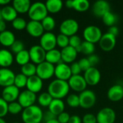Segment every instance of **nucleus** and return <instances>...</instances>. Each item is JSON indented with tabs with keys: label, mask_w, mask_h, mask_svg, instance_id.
Here are the masks:
<instances>
[{
	"label": "nucleus",
	"mask_w": 123,
	"mask_h": 123,
	"mask_svg": "<svg viewBox=\"0 0 123 123\" xmlns=\"http://www.w3.org/2000/svg\"><path fill=\"white\" fill-rule=\"evenodd\" d=\"M70 87L68 81L59 79L52 81L48 87V92L53 99H63L68 96Z\"/></svg>",
	"instance_id": "f257e3e1"
},
{
	"label": "nucleus",
	"mask_w": 123,
	"mask_h": 123,
	"mask_svg": "<svg viewBox=\"0 0 123 123\" xmlns=\"http://www.w3.org/2000/svg\"><path fill=\"white\" fill-rule=\"evenodd\" d=\"M43 116L41 108L35 105L24 109L22 113V119L25 123H40Z\"/></svg>",
	"instance_id": "f03ea898"
},
{
	"label": "nucleus",
	"mask_w": 123,
	"mask_h": 123,
	"mask_svg": "<svg viewBox=\"0 0 123 123\" xmlns=\"http://www.w3.org/2000/svg\"><path fill=\"white\" fill-rule=\"evenodd\" d=\"M48 13L45 4L40 1L32 4L28 11V15L31 20L37 22H41L45 19L48 16Z\"/></svg>",
	"instance_id": "7ed1b4c3"
},
{
	"label": "nucleus",
	"mask_w": 123,
	"mask_h": 123,
	"mask_svg": "<svg viewBox=\"0 0 123 123\" xmlns=\"http://www.w3.org/2000/svg\"><path fill=\"white\" fill-rule=\"evenodd\" d=\"M102 35L103 34L99 27L95 25H89L86 27L83 31L84 40L93 44L99 43Z\"/></svg>",
	"instance_id": "20e7f679"
},
{
	"label": "nucleus",
	"mask_w": 123,
	"mask_h": 123,
	"mask_svg": "<svg viewBox=\"0 0 123 123\" xmlns=\"http://www.w3.org/2000/svg\"><path fill=\"white\" fill-rule=\"evenodd\" d=\"M79 29V23L74 19H66L63 20L60 25L61 33L68 36V37L76 35Z\"/></svg>",
	"instance_id": "39448f33"
},
{
	"label": "nucleus",
	"mask_w": 123,
	"mask_h": 123,
	"mask_svg": "<svg viewBox=\"0 0 123 123\" xmlns=\"http://www.w3.org/2000/svg\"><path fill=\"white\" fill-rule=\"evenodd\" d=\"M80 107L83 109H90L93 107L97 101V97L95 93L90 89H86L81 92L79 95Z\"/></svg>",
	"instance_id": "423d86ee"
},
{
	"label": "nucleus",
	"mask_w": 123,
	"mask_h": 123,
	"mask_svg": "<svg viewBox=\"0 0 123 123\" xmlns=\"http://www.w3.org/2000/svg\"><path fill=\"white\" fill-rule=\"evenodd\" d=\"M55 66L54 65L44 61L38 65H37L36 75L42 80H48L54 76Z\"/></svg>",
	"instance_id": "0eeeda50"
},
{
	"label": "nucleus",
	"mask_w": 123,
	"mask_h": 123,
	"mask_svg": "<svg viewBox=\"0 0 123 123\" xmlns=\"http://www.w3.org/2000/svg\"><path fill=\"white\" fill-rule=\"evenodd\" d=\"M96 116L97 123H115L116 120V113L110 107L102 108Z\"/></svg>",
	"instance_id": "6e6552de"
},
{
	"label": "nucleus",
	"mask_w": 123,
	"mask_h": 123,
	"mask_svg": "<svg viewBox=\"0 0 123 123\" xmlns=\"http://www.w3.org/2000/svg\"><path fill=\"white\" fill-rule=\"evenodd\" d=\"M30 58L34 64H40L45 61L46 51L40 45H35L30 48L29 50Z\"/></svg>",
	"instance_id": "1a4fd4ad"
},
{
	"label": "nucleus",
	"mask_w": 123,
	"mask_h": 123,
	"mask_svg": "<svg viewBox=\"0 0 123 123\" xmlns=\"http://www.w3.org/2000/svg\"><path fill=\"white\" fill-rule=\"evenodd\" d=\"M68 84L69 85L70 89L76 92H82L86 89L87 84L81 75H76L71 76V77L68 81Z\"/></svg>",
	"instance_id": "9d476101"
},
{
	"label": "nucleus",
	"mask_w": 123,
	"mask_h": 123,
	"mask_svg": "<svg viewBox=\"0 0 123 123\" xmlns=\"http://www.w3.org/2000/svg\"><path fill=\"white\" fill-rule=\"evenodd\" d=\"M40 45L47 52L55 49L57 45L56 36L53 32H44V34L40 37Z\"/></svg>",
	"instance_id": "9b49d317"
},
{
	"label": "nucleus",
	"mask_w": 123,
	"mask_h": 123,
	"mask_svg": "<svg viewBox=\"0 0 123 123\" xmlns=\"http://www.w3.org/2000/svg\"><path fill=\"white\" fill-rule=\"evenodd\" d=\"M92 11L95 17L102 18L105 14L111 11V6L108 1L105 0H99L93 4Z\"/></svg>",
	"instance_id": "f8f14e48"
},
{
	"label": "nucleus",
	"mask_w": 123,
	"mask_h": 123,
	"mask_svg": "<svg viewBox=\"0 0 123 123\" xmlns=\"http://www.w3.org/2000/svg\"><path fill=\"white\" fill-rule=\"evenodd\" d=\"M54 76L56 77V79L68 81L72 76L70 66L63 62L57 64L55 66Z\"/></svg>",
	"instance_id": "ddd939ff"
},
{
	"label": "nucleus",
	"mask_w": 123,
	"mask_h": 123,
	"mask_svg": "<svg viewBox=\"0 0 123 123\" xmlns=\"http://www.w3.org/2000/svg\"><path fill=\"white\" fill-rule=\"evenodd\" d=\"M87 85L96 86L101 80V73L96 67H91L86 71L83 75Z\"/></svg>",
	"instance_id": "4468645a"
},
{
	"label": "nucleus",
	"mask_w": 123,
	"mask_h": 123,
	"mask_svg": "<svg viewBox=\"0 0 123 123\" xmlns=\"http://www.w3.org/2000/svg\"><path fill=\"white\" fill-rule=\"evenodd\" d=\"M36 99V94L31 92L30 91L27 89L19 94L17 102L22 106V108L25 109L27 107L34 105Z\"/></svg>",
	"instance_id": "2eb2a0df"
},
{
	"label": "nucleus",
	"mask_w": 123,
	"mask_h": 123,
	"mask_svg": "<svg viewBox=\"0 0 123 123\" xmlns=\"http://www.w3.org/2000/svg\"><path fill=\"white\" fill-rule=\"evenodd\" d=\"M116 43V37L110 34L109 32H106L102 35L99 44L102 50L105 52H110L115 48Z\"/></svg>",
	"instance_id": "dca6fc26"
},
{
	"label": "nucleus",
	"mask_w": 123,
	"mask_h": 123,
	"mask_svg": "<svg viewBox=\"0 0 123 123\" xmlns=\"http://www.w3.org/2000/svg\"><path fill=\"white\" fill-rule=\"evenodd\" d=\"M19 94V89L13 84L4 88L1 94V98L7 103H11L16 102V100L18 99Z\"/></svg>",
	"instance_id": "f3484780"
},
{
	"label": "nucleus",
	"mask_w": 123,
	"mask_h": 123,
	"mask_svg": "<svg viewBox=\"0 0 123 123\" xmlns=\"http://www.w3.org/2000/svg\"><path fill=\"white\" fill-rule=\"evenodd\" d=\"M15 78L14 73L9 69L1 68H0V86L4 87L14 84Z\"/></svg>",
	"instance_id": "a211bd4d"
},
{
	"label": "nucleus",
	"mask_w": 123,
	"mask_h": 123,
	"mask_svg": "<svg viewBox=\"0 0 123 123\" xmlns=\"http://www.w3.org/2000/svg\"><path fill=\"white\" fill-rule=\"evenodd\" d=\"M26 30L28 34L33 37H40L44 34V29L41 22L30 20L27 24Z\"/></svg>",
	"instance_id": "6ab92c4d"
},
{
	"label": "nucleus",
	"mask_w": 123,
	"mask_h": 123,
	"mask_svg": "<svg viewBox=\"0 0 123 123\" xmlns=\"http://www.w3.org/2000/svg\"><path fill=\"white\" fill-rule=\"evenodd\" d=\"M61 53L62 61L66 64L75 62V60L76 59L78 55V52L76 51V50L70 45L67 46L65 48H63L61 50Z\"/></svg>",
	"instance_id": "aec40b11"
},
{
	"label": "nucleus",
	"mask_w": 123,
	"mask_h": 123,
	"mask_svg": "<svg viewBox=\"0 0 123 123\" xmlns=\"http://www.w3.org/2000/svg\"><path fill=\"white\" fill-rule=\"evenodd\" d=\"M107 98L113 102L122 100L123 99V86L120 84L112 86L107 91Z\"/></svg>",
	"instance_id": "412c9836"
},
{
	"label": "nucleus",
	"mask_w": 123,
	"mask_h": 123,
	"mask_svg": "<svg viewBox=\"0 0 123 123\" xmlns=\"http://www.w3.org/2000/svg\"><path fill=\"white\" fill-rule=\"evenodd\" d=\"M43 80L40 79L37 75L29 77L27 79L26 87L27 90L30 91L31 92H33L35 94L40 92L43 88Z\"/></svg>",
	"instance_id": "4be33fe9"
},
{
	"label": "nucleus",
	"mask_w": 123,
	"mask_h": 123,
	"mask_svg": "<svg viewBox=\"0 0 123 123\" xmlns=\"http://www.w3.org/2000/svg\"><path fill=\"white\" fill-rule=\"evenodd\" d=\"M14 58L12 53L6 49L0 50V66L1 68H8L13 63Z\"/></svg>",
	"instance_id": "5701e85b"
},
{
	"label": "nucleus",
	"mask_w": 123,
	"mask_h": 123,
	"mask_svg": "<svg viewBox=\"0 0 123 123\" xmlns=\"http://www.w3.org/2000/svg\"><path fill=\"white\" fill-rule=\"evenodd\" d=\"M65 104L62 99H53L48 107V110L51 112L56 117L64 112Z\"/></svg>",
	"instance_id": "b1692460"
},
{
	"label": "nucleus",
	"mask_w": 123,
	"mask_h": 123,
	"mask_svg": "<svg viewBox=\"0 0 123 123\" xmlns=\"http://www.w3.org/2000/svg\"><path fill=\"white\" fill-rule=\"evenodd\" d=\"M31 6L30 0H14L12 6L14 8L17 13L25 14L28 12Z\"/></svg>",
	"instance_id": "393cba45"
},
{
	"label": "nucleus",
	"mask_w": 123,
	"mask_h": 123,
	"mask_svg": "<svg viewBox=\"0 0 123 123\" xmlns=\"http://www.w3.org/2000/svg\"><path fill=\"white\" fill-rule=\"evenodd\" d=\"M45 61L54 65L58 64L62 61L61 60V51L57 49H53L46 52L45 55Z\"/></svg>",
	"instance_id": "a878e982"
},
{
	"label": "nucleus",
	"mask_w": 123,
	"mask_h": 123,
	"mask_svg": "<svg viewBox=\"0 0 123 123\" xmlns=\"http://www.w3.org/2000/svg\"><path fill=\"white\" fill-rule=\"evenodd\" d=\"M15 40L14 33L9 30H5L0 33V43L5 47H10Z\"/></svg>",
	"instance_id": "bb28decb"
},
{
	"label": "nucleus",
	"mask_w": 123,
	"mask_h": 123,
	"mask_svg": "<svg viewBox=\"0 0 123 123\" xmlns=\"http://www.w3.org/2000/svg\"><path fill=\"white\" fill-rule=\"evenodd\" d=\"M1 15L4 21L12 22L17 17V12L12 6H5L1 9Z\"/></svg>",
	"instance_id": "cd10ccee"
},
{
	"label": "nucleus",
	"mask_w": 123,
	"mask_h": 123,
	"mask_svg": "<svg viewBox=\"0 0 123 123\" xmlns=\"http://www.w3.org/2000/svg\"><path fill=\"white\" fill-rule=\"evenodd\" d=\"M45 4L48 12L51 14L59 12L62 9L63 5L61 0H48Z\"/></svg>",
	"instance_id": "c85d7f7f"
},
{
	"label": "nucleus",
	"mask_w": 123,
	"mask_h": 123,
	"mask_svg": "<svg viewBox=\"0 0 123 123\" xmlns=\"http://www.w3.org/2000/svg\"><path fill=\"white\" fill-rule=\"evenodd\" d=\"M95 50V45L94 44L87 42V41H83L81 46L76 50L78 53H81L86 55H90L94 54Z\"/></svg>",
	"instance_id": "c756f323"
},
{
	"label": "nucleus",
	"mask_w": 123,
	"mask_h": 123,
	"mask_svg": "<svg viewBox=\"0 0 123 123\" xmlns=\"http://www.w3.org/2000/svg\"><path fill=\"white\" fill-rule=\"evenodd\" d=\"M102 19L103 23L106 26L110 27L115 26V24L117 22V21H118V17L115 14H114L113 12H112L110 11V12H107V14H105L102 17Z\"/></svg>",
	"instance_id": "7c9ffc66"
},
{
	"label": "nucleus",
	"mask_w": 123,
	"mask_h": 123,
	"mask_svg": "<svg viewBox=\"0 0 123 123\" xmlns=\"http://www.w3.org/2000/svg\"><path fill=\"white\" fill-rule=\"evenodd\" d=\"M90 7V3L87 0H74L73 9L79 12H84Z\"/></svg>",
	"instance_id": "2f4dec72"
},
{
	"label": "nucleus",
	"mask_w": 123,
	"mask_h": 123,
	"mask_svg": "<svg viewBox=\"0 0 123 123\" xmlns=\"http://www.w3.org/2000/svg\"><path fill=\"white\" fill-rule=\"evenodd\" d=\"M36 69L37 66H35L34 63H28L21 67V72L25 76L29 78L36 75Z\"/></svg>",
	"instance_id": "473e14b6"
},
{
	"label": "nucleus",
	"mask_w": 123,
	"mask_h": 123,
	"mask_svg": "<svg viewBox=\"0 0 123 123\" xmlns=\"http://www.w3.org/2000/svg\"><path fill=\"white\" fill-rule=\"evenodd\" d=\"M15 60L17 63H18L22 66L30 63L29 61H30V58L29 51H27V50H23L22 51L19 52L16 55Z\"/></svg>",
	"instance_id": "72a5a7b5"
},
{
	"label": "nucleus",
	"mask_w": 123,
	"mask_h": 123,
	"mask_svg": "<svg viewBox=\"0 0 123 123\" xmlns=\"http://www.w3.org/2000/svg\"><path fill=\"white\" fill-rule=\"evenodd\" d=\"M41 24L43 25V27L45 31L47 32H50L52 30H54L55 27V19L50 17V16H47L45 19H43L41 21Z\"/></svg>",
	"instance_id": "f704fd0d"
},
{
	"label": "nucleus",
	"mask_w": 123,
	"mask_h": 123,
	"mask_svg": "<svg viewBox=\"0 0 123 123\" xmlns=\"http://www.w3.org/2000/svg\"><path fill=\"white\" fill-rule=\"evenodd\" d=\"M53 99V98L50 96V94L48 92H43L39 95L37 98V102L40 106L44 107H48Z\"/></svg>",
	"instance_id": "c9c22d12"
},
{
	"label": "nucleus",
	"mask_w": 123,
	"mask_h": 123,
	"mask_svg": "<svg viewBox=\"0 0 123 123\" xmlns=\"http://www.w3.org/2000/svg\"><path fill=\"white\" fill-rule=\"evenodd\" d=\"M27 77L25 76L24 74H18L17 75H15L14 78V85L17 86L19 89L24 88L27 86Z\"/></svg>",
	"instance_id": "e433bc0d"
},
{
	"label": "nucleus",
	"mask_w": 123,
	"mask_h": 123,
	"mask_svg": "<svg viewBox=\"0 0 123 123\" xmlns=\"http://www.w3.org/2000/svg\"><path fill=\"white\" fill-rule=\"evenodd\" d=\"M66 103L69 107L72 108H76L78 107H80L79 95L76 94H71L68 95L66 97Z\"/></svg>",
	"instance_id": "4c0bfd02"
},
{
	"label": "nucleus",
	"mask_w": 123,
	"mask_h": 123,
	"mask_svg": "<svg viewBox=\"0 0 123 123\" xmlns=\"http://www.w3.org/2000/svg\"><path fill=\"white\" fill-rule=\"evenodd\" d=\"M27 24V22L23 18L18 17L12 22V27L17 30H22L24 29H26Z\"/></svg>",
	"instance_id": "58836bf2"
},
{
	"label": "nucleus",
	"mask_w": 123,
	"mask_h": 123,
	"mask_svg": "<svg viewBox=\"0 0 123 123\" xmlns=\"http://www.w3.org/2000/svg\"><path fill=\"white\" fill-rule=\"evenodd\" d=\"M56 42L57 45L63 49L69 45V37L65 35L60 33L58 36H56Z\"/></svg>",
	"instance_id": "ea45409f"
},
{
	"label": "nucleus",
	"mask_w": 123,
	"mask_h": 123,
	"mask_svg": "<svg viewBox=\"0 0 123 123\" xmlns=\"http://www.w3.org/2000/svg\"><path fill=\"white\" fill-rule=\"evenodd\" d=\"M22 106L18 103V102H14L9 103L8 105V112L12 115H17L22 111Z\"/></svg>",
	"instance_id": "a19ab883"
},
{
	"label": "nucleus",
	"mask_w": 123,
	"mask_h": 123,
	"mask_svg": "<svg viewBox=\"0 0 123 123\" xmlns=\"http://www.w3.org/2000/svg\"><path fill=\"white\" fill-rule=\"evenodd\" d=\"M10 50H11L12 53L17 55L19 52L25 50L24 49V43L20 40H15L14 42V43L10 46Z\"/></svg>",
	"instance_id": "79ce46f5"
},
{
	"label": "nucleus",
	"mask_w": 123,
	"mask_h": 123,
	"mask_svg": "<svg viewBox=\"0 0 123 123\" xmlns=\"http://www.w3.org/2000/svg\"><path fill=\"white\" fill-rule=\"evenodd\" d=\"M82 42L83 41L81 40V37L77 35H73L69 37V45L75 48L76 50H77L81 46Z\"/></svg>",
	"instance_id": "37998d69"
},
{
	"label": "nucleus",
	"mask_w": 123,
	"mask_h": 123,
	"mask_svg": "<svg viewBox=\"0 0 123 123\" xmlns=\"http://www.w3.org/2000/svg\"><path fill=\"white\" fill-rule=\"evenodd\" d=\"M8 105L9 103H7L4 99L0 97V118H3L7 115V113H9Z\"/></svg>",
	"instance_id": "c03bdc74"
},
{
	"label": "nucleus",
	"mask_w": 123,
	"mask_h": 123,
	"mask_svg": "<svg viewBox=\"0 0 123 123\" xmlns=\"http://www.w3.org/2000/svg\"><path fill=\"white\" fill-rule=\"evenodd\" d=\"M79 65L81 69V71H84L85 72L86 71H87L89 68H90L92 66L90 65V63L89 61V60L87 59V58H81L79 61Z\"/></svg>",
	"instance_id": "a18cd8bd"
},
{
	"label": "nucleus",
	"mask_w": 123,
	"mask_h": 123,
	"mask_svg": "<svg viewBox=\"0 0 123 123\" xmlns=\"http://www.w3.org/2000/svg\"><path fill=\"white\" fill-rule=\"evenodd\" d=\"M82 123H97V116L92 113H87L83 117Z\"/></svg>",
	"instance_id": "49530a36"
},
{
	"label": "nucleus",
	"mask_w": 123,
	"mask_h": 123,
	"mask_svg": "<svg viewBox=\"0 0 123 123\" xmlns=\"http://www.w3.org/2000/svg\"><path fill=\"white\" fill-rule=\"evenodd\" d=\"M70 68H71V71L72 76L80 75V74L81 73V69L78 62L72 63L71 64V66H70Z\"/></svg>",
	"instance_id": "de8ad7c7"
},
{
	"label": "nucleus",
	"mask_w": 123,
	"mask_h": 123,
	"mask_svg": "<svg viewBox=\"0 0 123 123\" xmlns=\"http://www.w3.org/2000/svg\"><path fill=\"white\" fill-rule=\"evenodd\" d=\"M71 117V115L66 112H62L58 116H57V120L60 123H68L69 121V119Z\"/></svg>",
	"instance_id": "09e8293b"
},
{
	"label": "nucleus",
	"mask_w": 123,
	"mask_h": 123,
	"mask_svg": "<svg viewBox=\"0 0 123 123\" xmlns=\"http://www.w3.org/2000/svg\"><path fill=\"white\" fill-rule=\"evenodd\" d=\"M87 59L89 60V63H90V65L92 67H95V66H97L99 63V61H100V58L99 57L96 55V54H92V55H90L88 56Z\"/></svg>",
	"instance_id": "8fccbe9b"
},
{
	"label": "nucleus",
	"mask_w": 123,
	"mask_h": 123,
	"mask_svg": "<svg viewBox=\"0 0 123 123\" xmlns=\"http://www.w3.org/2000/svg\"><path fill=\"white\" fill-rule=\"evenodd\" d=\"M56 118H57V117L55 115H53L51 112H50L49 110L46 111L45 112H43V120L45 121V123L48 122L52 120H54V119H56Z\"/></svg>",
	"instance_id": "3c124183"
},
{
	"label": "nucleus",
	"mask_w": 123,
	"mask_h": 123,
	"mask_svg": "<svg viewBox=\"0 0 123 123\" xmlns=\"http://www.w3.org/2000/svg\"><path fill=\"white\" fill-rule=\"evenodd\" d=\"M110 34L114 35L115 37H117V35H119V29L117 26H112V27H109V30H108V32Z\"/></svg>",
	"instance_id": "603ef678"
},
{
	"label": "nucleus",
	"mask_w": 123,
	"mask_h": 123,
	"mask_svg": "<svg viewBox=\"0 0 123 123\" xmlns=\"http://www.w3.org/2000/svg\"><path fill=\"white\" fill-rule=\"evenodd\" d=\"M68 123H82V119L78 115H71Z\"/></svg>",
	"instance_id": "864d4df0"
},
{
	"label": "nucleus",
	"mask_w": 123,
	"mask_h": 123,
	"mask_svg": "<svg viewBox=\"0 0 123 123\" xmlns=\"http://www.w3.org/2000/svg\"><path fill=\"white\" fill-rule=\"evenodd\" d=\"M6 23L4 19H0V33L6 30Z\"/></svg>",
	"instance_id": "5fc2aeb1"
},
{
	"label": "nucleus",
	"mask_w": 123,
	"mask_h": 123,
	"mask_svg": "<svg viewBox=\"0 0 123 123\" xmlns=\"http://www.w3.org/2000/svg\"><path fill=\"white\" fill-rule=\"evenodd\" d=\"M73 1L74 0H68L66 2V6L69 9H73Z\"/></svg>",
	"instance_id": "6e6d98bb"
},
{
	"label": "nucleus",
	"mask_w": 123,
	"mask_h": 123,
	"mask_svg": "<svg viewBox=\"0 0 123 123\" xmlns=\"http://www.w3.org/2000/svg\"><path fill=\"white\" fill-rule=\"evenodd\" d=\"M9 3H10L9 0H0V5H6Z\"/></svg>",
	"instance_id": "4d7b16f0"
},
{
	"label": "nucleus",
	"mask_w": 123,
	"mask_h": 123,
	"mask_svg": "<svg viewBox=\"0 0 123 123\" xmlns=\"http://www.w3.org/2000/svg\"><path fill=\"white\" fill-rule=\"evenodd\" d=\"M60 123L58 121V120H57V118H56V119H54V120H50V121L46 122V123Z\"/></svg>",
	"instance_id": "13d9d810"
},
{
	"label": "nucleus",
	"mask_w": 123,
	"mask_h": 123,
	"mask_svg": "<svg viewBox=\"0 0 123 123\" xmlns=\"http://www.w3.org/2000/svg\"><path fill=\"white\" fill-rule=\"evenodd\" d=\"M0 123H6L3 120V118H0Z\"/></svg>",
	"instance_id": "bf43d9fd"
},
{
	"label": "nucleus",
	"mask_w": 123,
	"mask_h": 123,
	"mask_svg": "<svg viewBox=\"0 0 123 123\" xmlns=\"http://www.w3.org/2000/svg\"><path fill=\"white\" fill-rule=\"evenodd\" d=\"M0 19H3L2 15H1V9H0Z\"/></svg>",
	"instance_id": "052dcab7"
},
{
	"label": "nucleus",
	"mask_w": 123,
	"mask_h": 123,
	"mask_svg": "<svg viewBox=\"0 0 123 123\" xmlns=\"http://www.w3.org/2000/svg\"></svg>",
	"instance_id": "680f3d73"
},
{
	"label": "nucleus",
	"mask_w": 123,
	"mask_h": 123,
	"mask_svg": "<svg viewBox=\"0 0 123 123\" xmlns=\"http://www.w3.org/2000/svg\"></svg>",
	"instance_id": "e2e57ef3"
}]
</instances>
